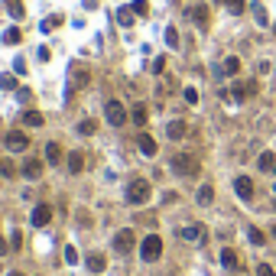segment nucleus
<instances>
[{
    "label": "nucleus",
    "instance_id": "1",
    "mask_svg": "<svg viewBox=\"0 0 276 276\" xmlns=\"http://www.w3.org/2000/svg\"><path fill=\"white\" fill-rule=\"evenodd\" d=\"M140 257H143V263H156L162 257V237L160 234H146L143 241H140Z\"/></svg>",
    "mask_w": 276,
    "mask_h": 276
},
{
    "label": "nucleus",
    "instance_id": "2",
    "mask_svg": "<svg viewBox=\"0 0 276 276\" xmlns=\"http://www.w3.org/2000/svg\"><path fill=\"white\" fill-rule=\"evenodd\" d=\"M149 195H153V189H149V182L146 179H133L127 185V205H146L149 202Z\"/></svg>",
    "mask_w": 276,
    "mask_h": 276
},
{
    "label": "nucleus",
    "instance_id": "3",
    "mask_svg": "<svg viewBox=\"0 0 276 276\" xmlns=\"http://www.w3.org/2000/svg\"><path fill=\"white\" fill-rule=\"evenodd\" d=\"M104 117H107L111 127H124V124H127V107L120 104V101H107L104 104Z\"/></svg>",
    "mask_w": 276,
    "mask_h": 276
},
{
    "label": "nucleus",
    "instance_id": "4",
    "mask_svg": "<svg viewBox=\"0 0 276 276\" xmlns=\"http://www.w3.org/2000/svg\"><path fill=\"white\" fill-rule=\"evenodd\" d=\"M179 237L189 241V244H205L208 241V227L205 224H185V227H179Z\"/></svg>",
    "mask_w": 276,
    "mask_h": 276
},
{
    "label": "nucleus",
    "instance_id": "5",
    "mask_svg": "<svg viewBox=\"0 0 276 276\" xmlns=\"http://www.w3.org/2000/svg\"><path fill=\"white\" fill-rule=\"evenodd\" d=\"M3 143H7V149H10V153H26V146H30V137H26L23 130H10V133L3 137Z\"/></svg>",
    "mask_w": 276,
    "mask_h": 276
},
{
    "label": "nucleus",
    "instance_id": "6",
    "mask_svg": "<svg viewBox=\"0 0 276 276\" xmlns=\"http://www.w3.org/2000/svg\"><path fill=\"white\" fill-rule=\"evenodd\" d=\"M198 162L192 160V156H176L172 160V172H179V176H198Z\"/></svg>",
    "mask_w": 276,
    "mask_h": 276
},
{
    "label": "nucleus",
    "instance_id": "7",
    "mask_svg": "<svg viewBox=\"0 0 276 276\" xmlns=\"http://www.w3.org/2000/svg\"><path fill=\"white\" fill-rule=\"evenodd\" d=\"M133 241H137V237H133V231H130V227H124V231L114 234V250H117V254H130V250H133Z\"/></svg>",
    "mask_w": 276,
    "mask_h": 276
},
{
    "label": "nucleus",
    "instance_id": "8",
    "mask_svg": "<svg viewBox=\"0 0 276 276\" xmlns=\"http://www.w3.org/2000/svg\"><path fill=\"white\" fill-rule=\"evenodd\" d=\"M49 221H52V208H49V205H36L32 214H30V224L32 227H46Z\"/></svg>",
    "mask_w": 276,
    "mask_h": 276
},
{
    "label": "nucleus",
    "instance_id": "9",
    "mask_svg": "<svg viewBox=\"0 0 276 276\" xmlns=\"http://www.w3.org/2000/svg\"><path fill=\"white\" fill-rule=\"evenodd\" d=\"M68 75H72V85H75V88H85L88 81H91V72H88L81 62H75L72 68H68Z\"/></svg>",
    "mask_w": 276,
    "mask_h": 276
},
{
    "label": "nucleus",
    "instance_id": "10",
    "mask_svg": "<svg viewBox=\"0 0 276 276\" xmlns=\"http://www.w3.org/2000/svg\"><path fill=\"white\" fill-rule=\"evenodd\" d=\"M234 192H237L244 202H250V198H254V182H250V176H237V179H234Z\"/></svg>",
    "mask_w": 276,
    "mask_h": 276
},
{
    "label": "nucleus",
    "instance_id": "11",
    "mask_svg": "<svg viewBox=\"0 0 276 276\" xmlns=\"http://www.w3.org/2000/svg\"><path fill=\"white\" fill-rule=\"evenodd\" d=\"M257 169H260V172H276V153L263 149V153L257 156Z\"/></svg>",
    "mask_w": 276,
    "mask_h": 276
},
{
    "label": "nucleus",
    "instance_id": "12",
    "mask_svg": "<svg viewBox=\"0 0 276 276\" xmlns=\"http://www.w3.org/2000/svg\"><path fill=\"white\" fill-rule=\"evenodd\" d=\"M189 16H192V23H195V26H208V7H205V3H195V7H192L189 10Z\"/></svg>",
    "mask_w": 276,
    "mask_h": 276
},
{
    "label": "nucleus",
    "instance_id": "13",
    "mask_svg": "<svg viewBox=\"0 0 276 276\" xmlns=\"http://www.w3.org/2000/svg\"><path fill=\"white\" fill-rule=\"evenodd\" d=\"M43 166H46L43 160H26L23 162V176H26V179H39V176H43Z\"/></svg>",
    "mask_w": 276,
    "mask_h": 276
},
{
    "label": "nucleus",
    "instance_id": "14",
    "mask_svg": "<svg viewBox=\"0 0 276 276\" xmlns=\"http://www.w3.org/2000/svg\"><path fill=\"white\" fill-rule=\"evenodd\" d=\"M137 146H140L143 156H156V140L149 137V133H140V137H137Z\"/></svg>",
    "mask_w": 276,
    "mask_h": 276
},
{
    "label": "nucleus",
    "instance_id": "15",
    "mask_svg": "<svg viewBox=\"0 0 276 276\" xmlns=\"http://www.w3.org/2000/svg\"><path fill=\"white\" fill-rule=\"evenodd\" d=\"M185 130H189L185 127V120H169V124H166V137L169 140H182L185 137Z\"/></svg>",
    "mask_w": 276,
    "mask_h": 276
},
{
    "label": "nucleus",
    "instance_id": "16",
    "mask_svg": "<svg viewBox=\"0 0 276 276\" xmlns=\"http://www.w3.org/2000/svg\"><path fill=\"white\" fill-rule=\"evenodd\" d=\"M65 166H68V172H72V176H78V172L85 169V156H81V153H68Z\"/></svg>",
    "mask_w": 276,
    "mask_h": 276
},
{
    "label": "nucleus",
    "instance_id": "17",
    "mask_svg": "<svg viewBox=\"0 0 276 276\" xmlns=\"http://www.w3.org/2000/svg\"><path fill=\"white\" fill-rule=\"evenodd\" d=\"M195 202L202 205V208H205V205H211V202H214V189H211V185H198V192H195Z\"/></svg>",
    "mask_w": 276,
    "mask_h": 276
},
{
    "label": "nucleus",
    "instance_id": "18",
    "mask_svg": "<svg viewBox=\"0 0 276 276\" xmlns=\"http://www.w3.org/2000/svg\"><path fill=\"white\" fill-rule=\"evenodd\" d=\"M221 266H224V270H241V266H237V250L224 247V250H221Z\"/></svg>",
    "mask_w": 276,
    "mask_h": 276
},
{
    "label": "nucleus",
    "instance_id": "19",
    "mask_svg": "<svg viewBox=\"0 0 276 276\" xmlns=\"http://www.w3.org/2000/svg\"><path fill=\"white\" fill-rule=\"evenodd\" d=\"M218 72H221V75H237V72H241V59H237V55H227Z\"/></svg>",
    "mask_w": 276,
    "mask_h": 276
},
{
    "label": "nucleus",
    "instance_id": "20",
    "mask_svg": "<svg viewBox=\"0 0 276 276\" xmlns=\"http://www.w3.org/2000/svg\"><path fill=\"white\" fill-rule=\"evenodd\" d=\"M46 162H62V146L59 143H46Z\"/></svg>",
    "mask_w": 276,
    "mask_h": 276
},
{
    "label": "nucleus",
    "instance_id": "21",
    "mask_svg": "<svg viewBox=\"0 0 276 276\" xmlns=\"http://www.w3.org/2000/svg\"><path fill=\"white\" fill-rule=\"evenodd\" d=\"M104 266H107L104 254H91V257H88V270H91V273H101Z\"/></svg>",
    "mask_w": 276,
    "mask_h": 276
},
{
    "label": "nucleus",
    "instance_id": "22",
    "mask_svg": "<svg viewBox=\"0 0 276 276\" xmlns=\"http://www.w3.org/2000/svg\"><path fill=\"white\" fill-rule=\"evenodd\" d=\"M247 237H250V244H257V247H263V244H266V234L260 231V227H254V224L247 227Z\"/></svg>",
    "mask_w": 276,
    "mask_h": 276
},
{
    "label": "nucleus",
    "instance_id": "23",
    "mask_svg": "<svg viewBox=\"0 0 276 276\" xmlns=\"http://www.w3.org/2000/svg\"><path fill=\"white\" fill-rule=\"evenodd\" d=\"M130 117H133V124H137V127H143V124H146V104H133Z\"/></svg>",
    "mask_w": 276,
    "mask_h": 276
},
{
    "label": "nucleus",
    "instance_id": "24",
    "mask_svg": "<svg viewBox=\"0 0 276 276\" xmlns=\"http://www.w3.org/2000/svg\"><path fill=\"white\" fill-rule=\"evenodd\" d=\"M23 124H26V127H43V114H39V111H26V114H23Z\"/></svg>",
    "mask_w": 276,
    "mask_h": 276
},
{
    "label": "nucleus",
    "instance_id": "25",
    "mask_svg": "<svg viewBox=\"0 0 276 276\" xmlns=\"http://www.w3.org/2000/svg\"><path fill=\"white\" fill-rule=\"evenodd\" d=\"M250 13H254V20L260 23V26H266V7L257 0V3H250Z\"/></svg>",
    "mask_w": 276,
    "mask_h": 276
},
{
    "label": "nucleus",
    "instance_id": "26",
    "mask_svg": "<svg viewBox=\"0 0 276 276\" xmlns=\"http://www.w3.org/2000/svg\"><path fill=\"white\" fill-rule=\"evenodd\" d=\"M0 39H3L7 46H16L23 36H20V30H16V26H10V30H3V36H0Z\"/></svg>",
    "mask_w": 276,
    "mask_h": 276
},
{
    "label": "nucleus",
    "instance_id": "27",
    "mask_svg": "<svg viewBox=\"0 0 276 276\" xmlns=\"http://www.w3.org/2000/svg\"><path fill=\"white\" fill-rule=\"evenodd\" d=\"M117 23H120V26H130V23H133V7H120V10H117Z\"/></svg>",
    "mask_w": 276,
    "mask_h": 276
},
{
    "label": "nucleus",
    "instance_id": "28",
    "mask_svg": "<svg viewBox=\"0 0 276 276\" xmlns=\"http://www.w3.org/2000/svg\"><path fill=\"white\" fill-rule=\"evenodd\" d=\"M218 3H224L234 16H237V13H244V0H218Z\"/></svg>",
    "mask_w": 276,
    "mask_h": 276
},
{
    "label": "nucleus",
    "instance_id": "29",
    "mask_svg": "<svg viewBox=\"0 0 276 276\" xmlns=\"http://www.w3.org/2000/svg\"><path fill=\"white\" fill-rule=\"evenodd\" d=\"M166 46L179 49V30H176V26H169V30H166Z\"/></svg>",
    "mask_w": 276,
    "mask_h": 276
},
{
    "label": "nucleus",
    "instance_id": "30",
    "mask_svg": "<svg viewBox=\"0 0 276 276\" xmlns=\"http://www.w3.org/2000/svg\"><path fill=\"white\" fill-rule=\"evenodd\" d=\"M130 7H133V13H137V16H146V13H149V3H146V0H133Z\"/></svg>",
    "mask_w": 276,
    "mask_h": 276
},
{
    "label": "nucleus",
    "instance_id": "31",
    "mask_svg": "<svg viewBox=\"0 0 276 276\" xmlns=\"http://www.w3.org/2000/svg\"><path fill=\"white\" fill-rule=\"evenodd\" d=\"M7 10H10V16L20 20V16H23V3H20V0H7Z\"/></svg>",
    "mask_w": 276,
    "mask_h": 276
},
{
    "label": "nucleus",
    "instance_id": "32",
    "mask_svg": "<svg viewBox=\"0 0 276 276\" xmlns=\"http://www.w3.org/2000/svg\"><path fill=\"white\" fill-rule=\"evenodd\" d=\"M65 263H68V266H75V263H78V250H75L72 244L65 247Z\"/></svg>",
    "mask_w": 276,
    "mask_h": 276
},
{
    "label": "nucleus",
    "instance_id": "33",
    "mask_svg": "<svg viewBox=\"0 0 276 276\" xmlns=\"http://www.w3.org/2000/svg\"><path fill=\"white\" fill-rule=\"evenodd\" d=\"M55 26H62V16H49V20L43 23V32H52Z\"/></svg>",
    "mask_w": 276,
    "mask_h": 276
},
{
    "label": "nucleus",
    "instance_id": "34",
    "mask_svg": "<svg viewBox=\"0 0 276 276\" xmlns=\"http://www.w3.org/2000/svg\"><path fill=\"white\" fill-rule=\"evenodd\" d=\"M78 133L91 137V133H95V120H81V124H78Z\"/></svg>",
    "mask_w": 276,
    "mask_h": 276
},
{
    "label": "nucleus",
    "instance_id": "35",
    "mask_svg": "<svg viewBox=\"0 0 276 276\" xmlns=\"http://www.w3.org/2000/svg\"><path fill=\"white\" fill-rule=\"evenodd\" d=\"M10 247H13V250H20V247H23V234H20V231L10 234Z\"/></svg>",
    "mask_w": 276,
    "mask_h": 276
},
{
    "label": "nucleus",
    "instance_id": "36",
    "mask_svg": "<svg viewBox=\"0 0 276 276\" xmlns=\"http://www.w3.org/2000/svg\"><path fill=\"white\" fill-rule=\"evenodd\" d=\"M0 88H16V78L13 75H0Z\"/></svg>",
    "mask_w": 276,
    "mask_h": 276
},
{
    "label": "nucleus",
    "instance_id": "37",
    "mask_svg": "<svg viewBox=\"0 0 276 276\" xmlns=\"http://www.w3.org/2000/svg\"><path fill=\"white\" fill-rule=\"evenodd\" d=\"M0 172H3V176H7V179H13V162L0 160Z\"/></svg>",
    "mask_w": 276,
    "mask_h": 276
},
{
    "label": "nucleus",
    "instance_id": "38",
    "mask_svg": "<svg viewBox=\"0 0 276 276\" xmlns=\"http://www.w3.org/2000/svg\"><path fill=\"white\" fill-rule=\"evenodd\" d=\"M257 276H276V273H273V266H266V263H257Z\"/></svg>",
    "mask_w": 276,
    "mask_h": 276
},
{
    "label": "nucleus",
    "instance_id": "39",
    "mask_svg": "<svg viewBox=\"0 0 276 276\" xmlns=\"http://www.w3.org/2000/svg\"><path fill=\"white\" fill-rule=\"evenodd\" d=\"M185 101H189V104H198V91H195V88H185Z\"/></svg>",
    "mask_w": 276,
    "mask_h": 276
},
{
    "label": "nucleus",
    "instance_id": "40",
    "mask_svg": "<svg viewBox=\"0 0 276 276\" xmlns=\"http://www.w3.org/2000/svg\"><path fill=\"white\" fill-rule=\"evenodd\" d=\"M162 68H166V59H153V72L160 75V72H162Z\"/></svg>",
    "mask_w": 276,
    "mask_h": 276
},
{
    "label": "nucleus",
    "instance_id": "41",
    "mask_svg": "<svg viewBox=\"0 0 276 276\" xmlns=\"http://www.w3.org/2000/svg\"><path fill=\"white\" fill-rule=\"evenodd\" d=\"M13 68H16V75H26V62H23V59H16V62H13Z\"/></svg>",
    "mask_w": 276,
    "mask_h": 276
},
{
    "label": "nucleus",
    "instance_id": "42",
    "mask_svg": "<svg viewBox=\"0 0 276 276\" xmlns=\"http://www.w3.org/2000/svg\"><path fill=\"white\" fill-rule=\"evenodd\" d=\"M16 97H20L23 104H26V101H30V97H32V95H30V91H26V88H20V91H16Z\"/></svg>",
    "mask_w": 276,
    "mask_h": 276
},
{
    "label": "nucleus",
    "instance_id": "43",
    "mask_svg": "<svg viewBox=\"0 0 276 276\" xmlns=\"http://www.w3.org/2000/svg\"><path fill=\"white\" fill-rule=\"evenodd\" d=\"M7 247H10V244H7V241H3V237H0V257L7 254Z\"/></svg>",
    "mask_w": 276,
    "mask_h": 276
},
{
    "label": "nucleus",
    "instance_id": "44",
    "mask_svg": "<svg viewBox=\"0 0 276 276\" xmlns=\"http://www.w3.org/2000/svg\"><path fill=\"white\" fill-rule=\"evenodd\" d=\"M7 276H23V273H16V270H13V273H7Z\"/></svg>",
    "mask_w": 276,
    "mask_h": 276
},
{
    "label": "nucleus",
    "instance_id": "45",
    "mask_svg": "<svg viewBox=\"0 0 276 276\" xmlns=\"http://www.w3.org/2000/svg\"><path fill=\"white\" fill-rule=\"evenodd\" d=\"M273 237H276V227H273Z\"/></svg>",
    "mask_w": 276,
    "mask_h": 276
},
{
    "label": "nucleus",
    "instance_id": "46",
    "mask_svg": "<svg viewBox=\"0 0 276 276\" xmlns=\"http://www.w3.org/2000/svg\"><path fill=\"white\" fill-rule=\"evenodd\" d=\"M273 192H276V185H273Z\"/></svg>",
    "mask_w": 276,
    "mask_h": 276
},
{
    "label": "nucleus",
    "instance_id": "47",
    "mask_svg": "<svg viewBox=\"0 0 276 276\" xmlns=\"http://www.w3.org/2000/svg\"><path fill=\"white\" fill-rule=\"evenodd\" d=\"M273 32H276V26H273Z\"/></svg>",
    "mask_w": 276,
    "mask_h": 276
}]
</instances>
